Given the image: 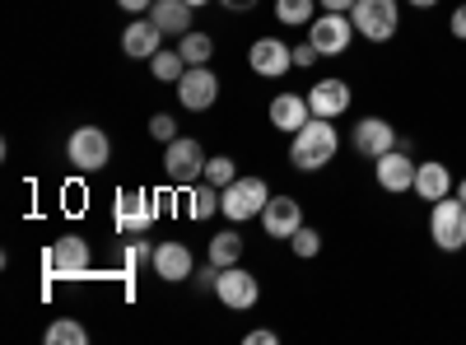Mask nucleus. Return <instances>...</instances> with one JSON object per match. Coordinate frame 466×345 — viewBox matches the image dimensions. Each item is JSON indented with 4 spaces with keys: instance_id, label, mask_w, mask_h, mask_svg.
Masks as SVG:
<instances>
[{
    "instance_id": "obj_4",
    "label": "nucleus",
    "mask_w": 466,
    "mask_h": 345,
    "mask_svg": "<svg viewBox=\"0 0 466 345\" xmlns=\"http://www.w3.org/2000/svg\"><path fill=\"white\" fill-rule=\"evenodd\" d=\"M164 173H168V182H173L177 191L197 187V182L206 178V149H201V140H191V136L168 140V145H164Z\"/></svg>"
},
{
    "instance_id": "obj_33",
    "label": "nucleus",
    "mask_w": 466,
    "mask_h": 345,
    "mask_svg": "<svg viewBox=\"0 0 466 345\" xmlns=\"http://www.w3.org/2000/svg\"><path fill=\"white\" fill-rule=\"evenodd\" d=\"M191 280H197V289H215V280H219V266H215V261H206L201 271H191Z\"/></svg>"
},
{
    "instance_id": "obj_25",
    "label": "nucleus",
    "mask_w": 466,
    "mask_h": 345,
    "mask_svg": "<svg viewBox=\"0 0 466 345\" xmlns=\"http://www.w3.org/2000/svg\"><path fill=\"white\" fill-rule=\"evenodd\" d=\"M276 19L285 28H308L318 19V0H276Z\"/></svg>"
},
{
    "instance_id": "obj_36",
    "label": "nucleus",
    "mask_w": 466,
    "mask_h": 345,
    "mask_svg": "<svg viewBox=\"0 0 466 345\" xmlns=\"http://www.w3.org/2000/svg\"><path fill=\"white\" fill-rule=\"evenodd\" d=\"M116 5H122L127 15H149V10H154V0H116Z\"/></svg>"
},
{
    "instance_id": "obj_15",
    "label": "nucleus",
    "mask_w": 466,
    "mask_h": 345,
    "mask_svg": "<svg viewBox=\"0 0 466 345\" xmlns=\"http://www.w3.org/2000/svg\"><path fill=\"white\" fill-rule=\"evenodd\" d=\"M350 103H355V94H350V85L340 80V75H327V80H318L313 89H308V107H313V117H345Z\"/></svg>"
},
{
    "instance_id": "obj_9",
    "label": "nucleus",
    "mask_w": 466,
    "mask_h": 345,
    "mask_svg": "<svg viewBox=\"0 0 466 345\" xmlns=\"http://www.w3.org/2000/svg\"><path fill=\"white\" fill-rule=\"evenodd\" d=\"M415 159H410V149H387V155H378L373 159V178H378V187L387 191V197H406V191H415Z\"/></svg>"
},
{
    "instance_id": "obj_37",
    "label": "nucleus",
    "mask_w": 466,
    "mask_h": 345,
    "mask_svg": "<svg viewBox=\"0 0 466 345\" xmlns=\"http://www.w3.org/2000/svg\"><path fill=\"white\" fill-rule=\"evenodd\" d=\"M219 5H224L228 15H248V10H257V0H219Z\"/></svg>"
},
{
    "instance_id": "obj_29",
    "label": "nucleus",
    "mask_w": 466,
    "mask_h": 345,
    "mask_svg": "<svg viewBox=\"0 0 466 345\" xmlns=\"http://www.w3.org/2000/svg\"><path fill=\"white\" fill-rule=\"evenodd\" d=\"M289 252H294V257H303V261H313V257L322 252V234H318V228H308V224H303L299 234L289 238Z\"/></svg>"
},
{
    "instance_id": "obj_39",
    "label": "nucleus",
    "mask_w": 466,
    "mask_h": 345,
    "mask_svg": "<svg viewBox=\"0 0 466 345\" xmlns=\"http://www.w3.org/2000/svg\"><path fill=\"white\" fill-rule=\"evenodd\" d=\"M406 5H410V10H434L439 0H406Z\"/></svg>"
},
{
    "instance_id": "obj_17",
    "label": "nucleus",
    "mask_w": 466,
    "mask_h": 345,
    "mask_svg": "<svg viewBox=\"0 0 466 345\" xmlns=\"http://www.w3.org/2000/svg\"><path fill=\"white\" fill-rule=\"evenodd\" d=\"M191 271H197V257H191V248H187V243L168 238V243L154 248V276H159V280L182 285V280H191Z\"/></svg>"
},
{
    "instance_id": "obj_14",
    "label": "nucleus",
    "mask_w": 466,
    "mask_h": 345,
    "mask_svg": "<svg viewBox=\"0 0 466 345\" xmlns=\"http://www.w3.org/2000/svg\"><path fill=\"white\" fill-rule=\"evenodd\" d=\"M261 228H266V238L289 243L299 228H303V206H299L294 197H270L266 210H261Z\"/></svg>"
},
{
    "instance_id": "obj_24",
    "label": "nucleus",
    "mask_w": 466,
    "mask_h": 345,
    "mask_svg": "<svg viewBox=\"0 0 466 345\" xmlns=\"http://www.w3.org/2000/svg\"><path fill=\"white\" fill-rule=\"evenodd\" d=\"M187 197H191V219H210V215L224 206V191L210 187L206 178H201L197 187H187Z\"/></svg>"
},
{
    "instance_id": "obj_30",
    "label": "nucleus",
    "mask_w": 466,
    "mask_h": 345,
    "mask_svg": "<svg viewBox=\"0 0 466 345\" xmlns=\"http://www.w3.org/2000/svg\"><path fill=\"white\" fill-rule=\"evenodd\" d=\"M149 136L159 140V145L177 140V117H173V112H154V117H149Z\"/></svg>"
},
{
    "instance_id": "obj_19",
    "label": "nucleus",
    "mask_w": 466,
    "mask_h": 345,
    "mask_svg": "<svg viewBox=\"0 0 466 345\" xmlns=\"http://www.w3.org/2000/svg\"><path fill=\"white\" fill-rule=\"evenodd\" d=\"M122 52L131 61H149L154 52H164V28L154 19H131L127 33H122Z\"/></svg>"
},
{
    "instance_id": "obj_41",
    "label": "nucleus",
    "mask_w": 466,
    "mask_h": 345,
    "mask_svg": "<svg viewBox=\"0 0 466 345\" xmlns=\"http://www.w3.org/2000/svg\"><path fill=\"white\" fill-rule=\"evenodd\" d=\"M187 5H191V10H201V5H210V0H187Z\"/></svg>"
},
{
    "instance_id": "obj_11",
    "label": "nucleus",
    "mask_w": 466,
    "mask_h": 345,
    "mask_svg": "<svg viewBox=\"0 0 466 345\" xmlns=\"http://www.w3.org/2000/svg\"><path fill=\"white\" fill-rule=\"evenodd\" d=\"M248 66H252V75H261V80H280V75L294 70V47L280 43V37H257V43L248 47Z\"/></svg>"
},
{
    "instance_id": "obj_7",
    "label": "nucleus",
    "mask_w": 466,
    "mask_h": 345,
    "mask_svg": "<svg viewBox=\"0 0 466 345\" xmlns=\"http://www.w3.org/2000/svg\"><path fill=\"white\" fill-rule=\"evenodd\" d=\"M308 43H313L322 56H345L350 43H355V19L336 15V10H322L313 24H308Z\"/></svg>"
},
{
    "instance_id": "obj_5",
    "label": "nucleus",
    "mask_w": 466,
    "mask_h": 345,
    "mask_svg": "<svg viewBox=\"0 0 466 345\" xmlns=\"http://www.w3.org/2000/svg\"><path fill=\"white\" fill-rule=\"evenodd\" d=\"M430 238L439 252H461L466 248V201L443 197L430 206Z\"/></svg>"
},
{
    "instance_id": "obj_18",
    "label": "nucleus",
    "mask_w": 466,
    "mask_h": 345,
    "mask_svg": "<svg viewBox=\"0 0 466 345\" xmlns=\"http://www.w3.org/2000/svg\"><path fill=\"white\" fill-rule=\"evenodd\" d=\"M266 117H270V127H276V131L294 136V131L308 127L313 107H308V94H276V98H270V107H266Z\"/></svg>"
},
{
    "instance_id": "obj_16",
    "label": "nucleus",
    "mask_w": 466,
    "mask_h": 345,
    "mask_svg": "<svg viewBox=\"0 0 466 345\" xmlns=\"http://www.w3.org/2000/svg\"><path fill=\"white\" fill-rule=\"evenodd\" d=\"M149 224H154V197L149 191H116V228L131 238H145Z\"/></svg>"
},
{
    "instance_id": "obj_35",
    "label": "nucleus",
    "mask_w": 466,
    "mask_h": 345,
    "mask_svg": "<svg viewBox=\"0 0 466 345\" xmlns=\"http://www.w3.org/2000/svg\"><path fill=\"white\" fill-rule=\"evenodd\" d=\"M280 336L270 331V327H257V331H248V345H276Z\"/></svg>"
},
{
    "instance_id": "obj_38",
    "label": "nucleus",
    "mask_w": 466,
    "mask_h": 345,
    "mask_svg": "<svg viewBox=\"0 0 466 345\" xmlns=\"http://www.w3.org/2000/svg\"><path fill=\"white\" fill-rule=\"evenodd\" d=\"M318 5L322 10H336V15H350V10H355V0H318Z\"/></svg>"
},
{
    "instance_id": "obj_1",
    "label": "nucleus",
    "mask_w": 466,
    "mask_h": 345,
    "mask_svg": "<svg viewBox=\"0 0 466 345\" xmlns=\"http://www.w3.org/2000/svg\"><path fill=\"white\" fill-rule=\"evenodd\" d=\"M336 155H340V131L331 127V117H308V127L289 136V164L299 173H318Z\"/></svg>"
},
{
    "instance_id": "obj_22",
    "label": "nucleus",
    "mask_w": 466,
    "mask_h": 345,
    "mask_svg": "<svg viewBox=\"0 0 466 345\" xmlns=\"http://www.w3.org/2000/svg\"><path fill=\"white\" fill-rule=\"evenodd\" d=\"M177 52L187 56V66H210V56H215V37L191 28V33H182V37H177Z\"/></svg>"
},
{
    "instance_id": "obj_2",
    "label": "nucleus",
    "mask_w": 466,
    "mask_h": 345,
    "mask_svg": "<svg viewBox=\"0 0 466 345\" xmlns=\"http://www.w3.org/2000/svg\"><path fill=\"white\" fill-rule=\"evenodd\" d=\"M350 19H355V33L364 43H392L401 28V5L397 0H355Z\"/></svg>"
},
{
    "instance_id": "obj_32",
    "label": "nucleus",
    "mask_w": 466,
    "mask_h": 345,
    "mask_svg": "<svg viewBox=\"0 0 466 345\" xmlns=\"http://www.w3.org/2000/svg\"><path fill=\"white\" fill-rule=\"evenodd\" d=\"M127 266H131V271H136V266H154V248L140 238V243H131L127 248Z\"/></svg>"
},
{
    "instance_id": "obj_10",
    "label": "nucleus",
    "mask_w": 466,
    "mask_h": 345,
    "mask_svg": "<svg viewBox=\"0 0 466 345\" xmlns=\"http://www.w3.org/2000/svg\"><path fill=\"white\" fill-rule=\"evenodd\" d=\"M43 266H47L52 276H85L89 266H94V248H89V238H80V234H66V238H56V243L47 248Z\"/></svg>"
},
{
    "instance_id": "obj_21",
    "label": "nucleus",
    "mask_w": 466,
    "mask_h": 345,
    "mask_svg": "<svg viewBox=\"0 0 466 345\" xmlns=\"http://www.w3.org/2000/svg\"><path fill=\"white\" fill-rule=\"evenodd\" d=\"M191 10L187 0H154V10H149V19L159 24L164 33H173V37H182V33H191Z\"/></svg>"
},
{
    "instance_id": "obj_27",
    "label": "nucleus",
    "mask_w": 466,
    "mask_h": 345,
    "mask_svg": "<svg viewBox=\"0 0 466 345\" xmlns=\"http://www.w3.org/2000/svg\"><path fill=\"white\" fill-rule=\"evenodd\" d=\"M47 340H52V345H85V340H89V331H85L80 322H75V318H61V322H52V327H47Z\"/></svg>"
},
{
    "instance_id": "obj_26",
    "label": "nucleus",
    "mask_w": 466,
    "mask_h": 345,
    "mask_svg": "<svg viewBox=\"0 0 466 345\" xmlns=\"http://www.w3.org/2000/svg\"><path fill=\"white\" fill-rule=\"evenodd\" d=\"M149 75L154 80H164V85H177L182 75H187V56L173 47V52H154L149 56Z\"/></svg>"
},
{
    "instance_id": "obj_40",
    "label": "nucleus",
    "mask_w": 466,
    "mask_h": 345,
    "mask_svg": "<svg viewBox=\"0 0 466 345\" xmlns=\"http://www.w3.org/2000/svg\"><path fill=\"white\" fill-rule=\"evenodd\" d=\"M452 197H457V201H466V178H457V187H452Z\"/></svg>"
},
{
    "instance_id": "obj_28",
    "label": "nucleus",
    "mask_w": 466,
    "mask_h": 345,
    "mask_svg": "<svg viewBox=\"0 0 466 345\" xmlns=\"http://www.w3.org/2000/svg\"><path fill=\"white\" fill-rule=\"evenodd\" d=\"M233 178H238V164H233L228 155H215V159H206V182H210V187H219V191H224Z\"/></svg>"
},
{
    "instance_id": "obj_6",
    "label": "nucleus",
    "mask_w": 466,
    "mask_h": 345,
    "mask_svg": "<svg viewBox=\"0 0 466 345\" xmlns=\"http://www.w3.org/2000/svg\"><path fill=\"white\" fill-rule=\"evenodd\" d=\"M66 159L80 168V173H98L112 164V140L103 127H75L66 140Z\"/></svg>"
},
{
    "instance_id": "obj_23",
    "label": "nucleus",
    "mask_w": 466,
    "mask_h": 345,
    "mask_svg": "<svg viewBox=\"0 0 466 345\" xmlns=\"http://www.w3.org/2000/svg\"><path fill=\"white\" fill-rule=\"evenodd\" d=\"M210 261L219 266V271L224 266H238L243 261V238L233 234V228H219V234L210 238Z\"/></svg>"
},
{
    "instance_id": "obj_34",
    "label": "nucleus",
    "mask_w": 466,
    "mask_h": 345,
    "mask_svg": "<svg viewBox=\"0 0 466 345\" xmlns=\"http://www.w3.org/2000/svg\"><path fill=\"white\" fill-rule=\"evenodd\" d=\"M448 33L457 37V43H466V5H457V10H452V19H448Z\"/></svg>"
},
{
    "instance_id": "obj_12",
    "label": "nucleus",
    "mask_w": 466,
    "mask_h": 345,
    "mask_svg": "<svg viewBox=\"0 0 466 345\" xmlns=\"http://www.w3.org/2000/svg\"><path fill=\"white\" fill-rule=\"evenodd\" d=\"M219 98V75L210 66H187V75L177 80V103L187 112H206Z\"/></svg>"
},
{
    "instance_id": "obj_20",
    "label": "nucleus",
    "mask_w": 466,
    "mask_h": 345,
    "mask_svg": "<svg viewBox=\"0 0 466 345\" xmlns=\"http://www.w3.org/2000/svg\"><path fill=\"white\" fill-rule=\"evenodd\" d=\"M452 187H457V178L448 173V164H439V159H424L420 168H415V197L420 201H443V197H452Z\"/></svg>"
},
{
    "instance_id": "obj_3",
    "label": "nucleus",
    "mask_w": 466,
    "mask_h": 345,
    "mask_svg": "<svg viewBox=\"0 0 466 345\" xmlns=\"http://www.w3.org/2000/svg\"><path fill=\"white\" fill-rule=\"evenodd\" d=\"M266 201H270V187H266V178H233L228 187H224V206H219V215L228 219V224H248L252 215L261 219V210H266Z\"/></svg>"
},
{
    "instance_id": "obj_8",
    "label": "nucleus",
    "mask_w": 466,
    "mask_h": 345,
    "mask_svg": "<svg viewBox=\"0 0 466 345\" xmlns=\"http://www.w3.org/2000/svg\"><path fill=\"white\" fill-rule=\"evenodd\" d=\"M215 299L224 303L228 313H248V309H257L261 285H257L252 271H243V266H224L219 280H215Z\"/></svg>"
},
{
    "instance_id": "obj_31",
    "label": "nucleus",
    "mask_w": 466,
    "mask_h": 345,
    "mask_svg": "<svg viewBox=\"0 0 466 345\" xmlns=\"http://www.w3.org/2000/svg\"><path fill=\"white\" fill-rule=\"evenodd\" d=\"M318 61H322V52H318L313 43H299V47H294V70H313Z\"/></svg>"
},
{
    "instance_id": "obj_13",
    "label": "nucleus",
    "mask_w": 466,
    "mask_h": 345,
    "mask_svg": "<svg viewBox=\"0 0 466 345\" xmlns=\"http://www.w3.org/2000/svg\"><path fill=\"white\" fill-rule=\"evenodd\" d=\"M350 145H355L364 159H378V155H387V149H397L401 136H397V127L387 117H360L355 131H350Z\"/></svg>"
}]
</instances>
